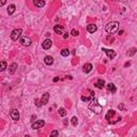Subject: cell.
Wrapping results in <instances>:
<instances>
[{"instance_id":"6da1fadb","label":"cell","mask_w":137,"mask_h":137,"mask_svg":"<svg viewBox=\"0 0 137 137\" xmlns=\"http://www.w3.org/2000/svg\"><path fill=\"white\" fill-rule=\"evenodd\" d=\"M105 118L108 121V123L115 124V123H117L121 120V116H120L116 110H114V109H109V110L107 111V114H106V116H105Z\"/></svg>"},{"instance_id":"7a4b0ae2","label":"cell","mask_w":137,"mask_h":137,"mask_svg":"<svg viewBox=\"0 0 137 137\" xmlns=\"http://www.w3.org/2000/svg\"><path fill=\"white\" fill-rule=\"evenodd\" d=\"M119 25L120 24L118 22H111V23H108L105 27V30L106 32L109 33V34H114L117 32V30L119 29Z\"/></svg>"},{"instance_id":"3957f363","label":"cell","mask_w":137,"mask_h":137,"mask_svg":"<svg viewBox=\"0 0 137 137\" xmlns=\"http://www.w3.org/2000/svg\"><path fill=\"white\" fill-rule=\"evenodd\" d=\"M88 108L90 109L91 111H93L94 114H101L102 110H103V107H102V105L101 104H99L98 102H95V101H92L90 102V104H89L88 106Z\"/></svg>"},{"instance_id":"277c9868","label":"cell","mask_w":137,"mask_h":137,"mask_svg":"<svg viewBox=\"0 0 137 137\" xmlns=\"http://www.w3.org/2000/svg\"><path fill=\"white\" fill-rule=\"evenodd\" d=\"M22 32H23L22 29H15V30H13V31L11 32V39L13 41H17L20 37V35H22Z\"/></svg>"},{"instance_id":"5b68a950","label":"cell","mask_w":137,"mask_h":137,"mask_svg":"<svg viewBox=\"0 0 137 137\" xmlns=\"http://www.w3.org/2000/svg\"><path fill=\"white\" fill-rule=\"evenodd\" d=\"M44 125H45V121H44V120H36V121H34L32 123L31 128L33 130H39L41 128H43Z\"/></svg>"},{"instance_id":"8992f818","label":"cell","mask_w":137,"mask_h":137,"mask_svg":"<svg viewBox=\"0 0 137 137\" xmlns=\"http://www.w3.org/2000/svg\"><path fill=\"white\" fill-rule=\"evenodd\" d=\"M19 42H20V44H22L23 46H30V45H31V43H32V41H31V39H30L29 36H22V37H20V40H19Z\"/></svg>"},{"instance_id":"52a82bcc","label":"cell","mask_w":137,"mask_h":137,"mask_svg":"<svg viewBox=\"0 0 137 137\" xmlns=\"http://www.w3.org/2000/svg\"><path fill=\"white\" fill-rule=\"evenodd\" d=\"M102 50L104 51V53L107 55V57L109 58V59H114V58L116 57V51L115 50H112V49H107V48H104L103 47Z\"/></svg>"},{"instance_id":"ba28073f","label":"cell","mask_w":137,"mask_h":137,"mask_svg":"<svg viewBox=\"0 0 137 137\" xmlns=\"http://www.w3.org/2000/svg\"><path fill=\"white\" fill-rule=\"evenodd\" d=\"M51 45H53V41H51L50 39H46V40H44L43 41V43H42V47H43V49H49Z\"/></svg>"},{"instance_id":"9c48e42d","label":"cell","mask_w":137,"mask_h":137,"mask_svg":"<svg viewBox=\"0 0 137 137\" xmlns=\"http://www.w3.org/2000/svg\"><path fill=\"white\" fill-rule=\"evenodd\" d=\"M10 116H11L12 120H14V121H18L19 120V112L17 109H12V110L10 111Z\"/></svg>"},{"instance_id":"30bf717a","label":"cell","mask_w":137,"mask_h":137,"mask_svg":"<svg viewBox=\"0 0 137 137\" xmlns=\"http://www.w3.org/2000/svg\"><path fill=\"white\" fill-rule=\"evenodd\" d=\"M48 100H49V93L48 92H45L42 98H41V103H42V105H46L47 103H48Z\"/></svg>"},{"instance_id":"8fae6325","label":"cell","mask_w":137,"mask_h":137,"mask_svg":"<svg viewBox=\"0 0 137 137\" xmlns=\"http://www.w3.org/2000/svg\"><path fill=\"white\" fill-rule=\"evenodd\" d=\"M97 30H98V27H97L95 24H90V25L87 26V31L89 33H94Z\"/></svg>"},{"instance_id":"7c38bea8","label":"cell","mask_w":137,"mask_h":137,"mask_svg":"<svg viewBox=\"0 0 137 137\" xmlns=\"http://www.w3.org/2000/svg\"><path fill=\"white\" fill-rule=\"evenodd\" d=\"M106 89H107L109 92H111V93H115V92L117 91V88H116V86L112 83H109V84L106 85Z\"/></svg>"},{"instance_id":"4fadbf2b","label":"cell","mask_w":137,"mask_h":137,"mask_svg":"<svg viewBox=\"0 0 137 137\" xmlns=\"http://www.w3.org/2000/svg\"><path fill=\"white\" fill-rule=\"evenodd\" d=\"M92 68H93V67H92L91 63H86L83 67V72L84 73H89V72L92 71Z\"/></svg>"},{"instance_id":"5bb4252c","label":"cell","mask_w":137,"mask_h":137,"mask_svg":"<svg viewBox=\"0 0 137 137\" xmlns=\"http://www.w3.org/2000/svg\"><path fill=\"white\" fill-rule=\"evenodd\" d=\"M16 70H17V63L16 62H12L11 64H10V67H9L10 74H14L16 72Z\"/></svg>"},{"instance_id":"9a60e30c","label":"cell","mask_w":137,"mask_h":137,"mask_svg":"<svg viewBox=\"0 0 137 137\" xmlns=\"http://www.w3.org/2000/svg\"><path fill=\"white\" fill-rule=\"evenodd\" d=\"M44 62H45L46 66H51L54 63V58L51 56H46L44 58Z\"/></svg>"},{"instance_id":"2e32d148","label":"cell","mask_w":137,"mask_h":137,"mask_svg":"<svg viewBox=\"0 0 137 137\" xmlns=\"http://www.w3.org/2000/svg\"><path fill=\"white\" fill-rule=\"evenodd\" d=\"M94 86L97 88H99V89H103L105 87V81H104V79H98V81L94 84Z\"/></svg>"},{"instance_id":"e0dca14e","label":"cell","mask_w":137,"mask_h":137,"mask_svg":"<svg viewBox=\"0 0 137 137\" xmlns=\"http://www.w3.org/2000/svg\"><path fill=\"white\" fill-rule=\"evenodd\" d=\"M33 3L36 8H43L45 5V1H43V0H34Z\"/></svg>"},{"instance_id":"ac0fdd59","label":"cell","mask_w":137,"mask_h":137,"mask_svg":"<svg viewBox=\"0 0 137 137\" xmlns=\"http://www.w3.org/2000/svg\"><path fill=\"white\" fill-rule=\"evenodd\" d=\"M62 30H63V27L60 25H56L54 27V31L57 34H62Z\"/></svg>"},{"instance_id":"d6986e66","label":"cell","mask_w":137,"mask_h":137,"mask_svg":"<svg viewBox=\"0 0 137 137\" xmlns=\"http://www.w3.org/2000/svg\"><path fill=\"white\" fill-rule=\"evenodd\" d=\"M15 10H16L15 4H10V5L8 6V14H9V15H12L13 13L15 12Z\"/></svg>"},{"instance_id":"ffe728a7","label":"cell","mask_w":137,"mask_h":137,"mask_svg":"<svg viewBox=\"0 0 137 137\" xmlns=\"http://www.w3.org/2000/svg\"><path fill=\"white\" fill-rule=\"evenodd\" d=\"M58 114H59L60 117H66L67 116V110H66V108H59V110H58Z\"/></svg>"},{"instance_id":"44dd1931","label":"cell","mask_w":137,"mask_h":137,"mask_svg":"<svg viewBox=\"0 0 137 137\" xmlns=\"http://www.w3.org/2000/svg\"><path fill=\"white\" fill-rule=\"evenodd\" d=\"M60 54H61V56H62V57H68V55H70V50H68V48H63L62 50L60 51Z\"/></svg>"},{"instance_id":"7402d4cb","label":"cell","mask_w":137,"mask_h":137,"mask_svg":"<svg viewBox=\"0 0 137 137\" xmlns=\"http://www.w3.org/2000/svg\"><path fill=\"white\" fill-rule=\"evenodd\" d=\"M136 51H137V49L135 48V47H132V48H130L129 51H128V56H130V57L134 56V55L136 54Z\"/></svg>"},{"instance_id":"603a6c76","label":"cell","mask_w":137,"mask_h":137,"mask_svg":"<svg viewBox=\"0 0 137 137\" xmlns=\"http://www.w3.org/2000/svg\"><path fill=\"white\" fill-rule=\"evenodd\" d=\"M71 122H72V124H73L74 126H77V124H78V119H77V117H72Z\"/></svg>"},{"instance_id":"cb8c5ba5","label":"cell","mask_w":137,"mask_h":137,"mask_svg":"<svg viewBox=\"0 0 137 137\" xmlns=\"http://www.w3.org/2000/svg\"><path fill=\"white\" fill-rule=\"evenodd\" d=\"M5 68H6V62L5 61H1V68H0V71L3 72V71H5Z\"/></svg>"},{"instance_id":"d4e9b609","label":"cell","mask_w":137,"mask_h":137,"mask_svg":"<svg viewBox=\"0 0 137 137\" xmlns=\"http://www.w3.org/2000/svg\"><path fill=\"white\" fill-rule=\"evenodd\" d=\"M58 135H59L58 131H57V130H54V131H51L50 136H49V137H58Z\"/></svg>"},{"instance_id":"484cf974","label":"cell","mask_w":137,"mask_h":137,"mask_svg":"<svg viewBox=\"0 0 137 137\" xmlns=\"http://www.w3.org/2000/svg\"><path fill=\"white\" fill-rule=\"evenodd\" d=\"M71 34H72L73 36H77L78 34H79V31H78V30H76V29H72Z\"/></svg>"},{"instance_id":"4316f807","label":"cell","mask_w":137,"mask_h":137,"mask_svg":"<svg viewBox=\"0 0 137 137\" xmlns=\"http://www.w3.org/2000/svg\"><path fill=\"white\" fill-rule=\"evenodd\" d=\"M106 41H107L108 43H111V42H114V41H115V39L112 36H107V37H106Z\"/></svg>"},{"instance_id":"83f0119b","label":"cell","mask_w":137,"mask_h":137,"mask_svg":"<svg viewBox=\"0 0 137 137\" xmlns=\"http://www.w3.org/2000/svg\"><path fill=\"white\" fill-rule=\"evenodd\" d=\"M35 105L37 107H41L42 106V103H41V100H35Z\"/></svg>"},{"instance_id":"f1b7e54d","label":"cell","mask_w":137,"mask_h":137,"mask_svg":"<svg viewBox=\"0 0 137 137\" xmlns=\"http://www.w3.org/2000/svg\"><path fill=\"white\" fill-rule=\"evenodd\" d=\"M59 79H60V78H59V77H55V78H54V79H53V80H54V83H57V81H58V80H59Z\"/></svg>"},{"instance_id":"f546056e","label":"cell","mask_w":137,"mask_h":137,"mask_svg":"<svg viewBox=\"0 0 137 137\" xmlns=\"http://www.w3.org/2000/svg\"><path fill=\"white\" fill-rule=\"evenodd\" d=\"M68 33H64L63 34V39H68Z\"/></svg>"},{"instance_id":"4dcf8cb0","label":"cell","mask_w":137,"mask_h":137,"mask_svg":"<svg viewBox=\"0 0 137 137\" xmlns=\"http://www.w3.org/2000/svg\"><path fill=\"white\" fill-rule=\"evenodd\" d=\"M118 108L120 109V110H122V109H123V104H120V105L118 106Z\"/></svg>"},{"instance_id":"1f68e13d","label":"cell","mask_w":137,"mask_h":137,"mask_svg":"<svg viewBox=\"0 0 137 137\" xmlns=\"http://www.w3.org/2000/svg\"><path fill=\"white\" fill-rule=\"evenodd\" d=\"M130 66H131V63H130V62H126V63L124 64V68H128V67H130Z\"/></svg>"},{"instance_id":"d6a6232c","label":"cell","mask_w":137,"mask_h":137,"mask_svg":"<svg viewBox=\"0 0 137 137\" xmlns=\"http://www.w3.org/2000/svg\"><path fill=\"white\" fill-rule=\"evenodd\" d=\"M35 118H36V116H35V115H34V116H32V117H31V119H32V120H31V121H33V120L35 119Z\"/></svg>"},{"instance_id":"836d02e7","label":"cell","mask_w":137,"mask_h":137,"mask_svg":"<svg viewBox=\"0 0 137 137\" xmlns=\"http://www.w3.org/2000/svg\"><path fill=\"white\" fill-rule=\"evenodd\" d=\"M3 4H5V1H1V2H0V5H3Z\"/></svg>"},{"instance_id":"e575fe53","label":"cell","mask_w":137,"mask_h":137,"mask_svg":"<svg viewBox=\"0 0 137 137\" xmlns=\"http://www.w3.org/2000/svg\"><path fill=\"white\" fill-rule=\"evenodd\" d=\"M123 32H124V31H123V30H120V31H119V34H122Z\"/></svg>"},{"instance_id":"d590c367","label":"cell","mask_w":137,"mask_h":137,"mask_svg":"<svg viewBox=\"0 0 137 137\" xmlns=\"http://www.w3.org/2000/svg\"><path fill=\"white\" fill-rule=\"evenodd\" d=\"M24 137H31V136H30V135H25Z\"/></svg>"}]
</instances>
